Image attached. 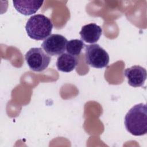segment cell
<instances>
[{
  "mask_svg": "<svg viewBox=\"0 0 147 147\" xmlns=\"http://www.w3.org/2000/svg\"><path fill=\"white\" fill-rule=\"evenodd\" d=\"M126 130L135 136H140L147 133V107L144 103L132 107L125 117Z\"/></svg>",
  "mask_w": 147,
  "mask_h": 147,
  "instance_id": "6da1fadb",
  "label": "cell"
},
{
  "mask_svg": "<svg viewBox=\"0 0 147 147\" xmlns=\"http://www.w3.org/2000/svg\"><path fill=\"white\" fill-rule=\"evenodd\" d=\"M53 28L51 20L44 14L31 16L28 20L25 30L29 37L33 40H42L50 36Z\"/></svg>",
  "mask_w": 147,
  "mask_h": 147,
  "instance_id": "7a4b0ae2",
  "label": "cell"
},
{
  "mask_svg": "<svg viewBox=\"0 0 147 147\" xmlns=\"http://www.w3.org/2000/svg\"><path fill=\"white\" fill-rule=\"evenodd\" d=\"M84 56L86 63L93 68H102L109 63V54L98 44L86 45Z\"/></svg>",
  "mask_w": 147,
  "mask_h": 147,
  "instance_id": "3957f363",
  "label": "cell"
},
{
  "mask_svg": "<svg viewBox=\"0 0 147 147\" xmlns=\"http://www.w3.org/2000/svg\"><path fill=\"white\" fill-rule=\"evenodd\" d=\"M25 60L29 68L35 72H41L49 65L51 57L41 48H32L25 54Z\"/></svg>",
  "mask_w": 147,
  "mask_h": 147,
  "instance_id": "277c9868",
  "label": "cell"
},
{
  "mask_svg": "<svg viewBox=\"0 0 147 147\" xmlns=\"http://www.w3.org/2000/svg\"><path fill=\"white\" fill-rule=\"evenodd\" d=\"M67 42L64 36L59 34H52L44 40L41 47L49 55L57 56L65 51Z\"/></svg>",
  "mask_w": 147,
  "mask_h": 147,
  "instance_id": "5b68a950",
  "label": "cell"
},
{
  "mask_svg": "<svg viewBox=\"0 0 147 147\" xmlns=\"http://www.w3.org/2000/svg\"><path fill=\"white\" fill-rule=\"evenodd\" d=\"M124 75L127 78L128 84L133 87L143 86L146 79V69L140 65H133L125 69Z\"/></svg>",
  "mask_w": 147,
  "mask_h": 147,
  "instance_id": "8992f818",
  "label": "cell"
},
{
  "mask_svg": "<svg viewBox=\"0 0 147 147\" xmlns=\"http://www.w3.org/2000/svg\"><path fill=\"white\" fill-rule=\"evenodd\" d=\"M101 27L95 23H90L82 26L79 34L82 41L92 44L97 42L102 35Z\"/></svg>",
  "mask_w": 147,
  "mask_h": 147,
  "instance_id": "52a82bcc",
  "label": "cell"
},
{
  "mask_svg": "<svg viewBox=\"0 0 147 147\" xmlns=\"http://www.w3.org/2000/svg\"><path fill=\"white\" fill-rule=\"evenodd\" d=\"M44 1L36 0L13 1V6L15 9L22 14L29 16L34 14L41 7Z\"/></svg>",
  "mask_w": 147,
  "mask_h": 147,
  "instance_id": "ba28073f",
  "label": "cell"
},
{
  "mask_svg": "<svg viewBox=\"0 0 147 147\" xmlns=\"http://www.w3.org/2000/svg\"><path fill=\"white\" fill-rule=\"evenodd\" d=\"M56 65L59 71L69 72L78 65V60L74 56L68 53H63L57 57Z\"/></svg>",
  "mask_w": 147,
  "mask_h": 147,
  "instance_id": "9c48e42d",
  "label": "cell"
},
{
  "mask_svg": "<svg viewBox=\"0 0 147 147\" xmlns=\"http://www.w3.org/2000/svg\"><path fill=\"white\" fill-rule=\"evenodd\" d=\"M85 46V44L82 40H71L67 43L66 51L68 53L72 56H79Z\"/></svg>",
  "mask_w": 147,
  "mask_h": 147,
  "instance_id": "30bf717a",
  "label": "cell"
}]
</instances>
